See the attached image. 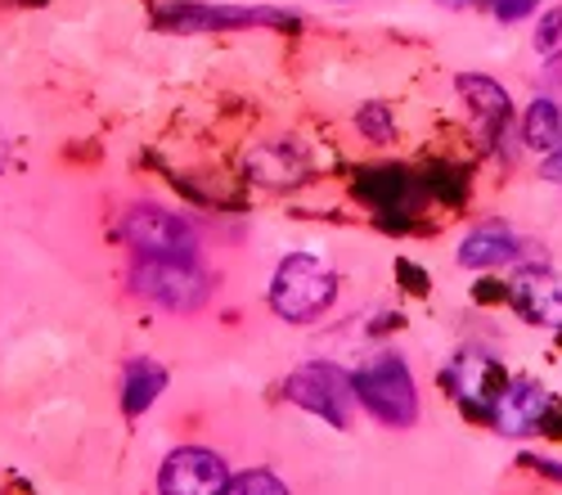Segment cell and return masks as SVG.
<instances>
[{
	"mask_svg": "<svg viewBox=\"0 0 562 495\" xmlns=\"http://www.w3.org/2000/svg\"><path fill=\"white\" fill-rule=\"evenodd\" d=\"M122 235L139 257H158V261H194L199 252L194 225L158 203H135L122 216Z\"/></svg>",
	"mask_w": 562,
	"mask_h": 495,
	"instance_id": "cell-3",
	"label": "cell"
},
{
	"mask_svg": "<svg viewBox=\"0 0 562 495\" xmlns=\"http://www.w3.org/2000/svg\"><path fill=\"white\" fill-rule=\"evenodd\" d=\"M248 171L257 180H266V185H293V180L302 176V162L293 158L289 145H261L252 158H248Z\"/></svg>",
	"mask_w": 562,
	"mask_h": 495,
	"instance_id": "cell-15",
	"label": "cell"
},
{
	"mask_svg": "<svg viewBox=\"0 0 562 495\" xmlns=\"http://www.w3.org/2000/svg\"><path fill=\"white\" fill-rule=\"evenodd\" d=\"M522 140H527V149H536L544 158L562 149V109L553 100H531L527 122H522Z\"/></svg>",
	"mask_w": 562,
	"mask_h": 495,
	"instance_id": "cell-12",
	"label": "cell"
},
{
	"mask_svg": "<svg viewBox=\"0 0 562 495\" xmlns=\"http://www.w3.org/2000/svg\"><path fill=\"white\" fill-rule=\"evenodd\" d=\"M508 257H518V239H513L504 225H477V230L463 235V244H459V266H468V270H491Z\"/></svg>",
	"mask_w": 562,
	"mask_h": 495,
	"instance_id": "cell-10",
	"label": "cell"
},
{
	"mask_svg": "<svg viewBox=\"0 0 562 495\" xmlns=\"http://www.w3.org/2000/svg\"><path fill=\"white\" fill-rule=\"evenodd\" d=\"M527 464H536L544 477H558V482H562V464H558V460H527Z\"/></svg>",
	"mask_w": 562,
	"mask_h": 495,
	"instance_id": "cell-22",
	"label": "cell"
},
{
	"mask_svg": "<svg viewBox=\"0 0 562 495\" xmlns=\"http://www.w3.org/2000/svg\"><path fill=\"white\" fill-rule=\"evenodd\" d=\"M225 495H289V486L279 482L274 473H266V469H252V473H239V477H234Z\"/></svg>",
	"mask_w": 562,
	"mask_h": 495,
	"instance_id": "cell-18",
	"label": "cell"
},
{
	"mask_svg": "<svg viewBox=\"0 0 562 495\" xmlns=\"http://www.w3.org/2000/svg\"><path fill=\"white\" fill-rule=\"evenodd\" d=\"M459 95L473 104V113L486 126H504L508 122V90L491 77H459Z\"/></svg>",
	"mask_w": 562,
	"mask_h": 495,
	"instance_id": "cell-14",
	"label": "cell"
},
{
	"mask_svg": "<svg viewBox=\"0 0 562 495\" xmlns=\"http://www.w3.org/2000/svg\"><path fill=\"white\" fill-rule=\"evenodd\" d=\"M167 387V370L158 365V360L149 356H135L126 374H122V405H126V415H145L149 405L158 401V392Z\"/></svg>",
	"mask_w": 562,
	"mask_h": 495,
	"instance_id": "cell-11",
	"label": "cell"
},
{
	"mask_svg": "<svg viewBox=\"0 0 562 495\" xmlns=\"http://www.w3.org/2000/svg\"><path fill=\"white\" fill-rule=\"evenodd\" d=\"M491 10L499 23H522L536 14V0H491Z\"/></svg>",
	"mask_w": 562,
	"mask_h": 495,
	"instance_id": "cell-20",
	"label": "cell"
},
{
	"mask_svg": "<svg viewBox=\"0 0 562 495\" xmlns=\"http://www.w3.org/2000/svg\"><path fill=\"white\" fill-rule=\"evenodd\" d=\"M356 401L387 428H409L418 419V392H414V379L396 351L373 356L356 374Z\"/></svg>",
	"mask_w": 562,
	"mask_h": 495,
	"instance_id": "cell-2",
	"label": "cell"
},
{
	"mask_svg": "<svg viewBox=\"0 0 562 495\" xmlns=\"http://www.w3.org/2000/svg\"><path fill=\"white\" fill-rule=\"evenodd\" d=\"M131 289L139 297L158 302L162 311H199L212 297V275H203L194 261H158V257H145V261L135 266Z\"/></svg>",
	"mask_w": 562,
	"mask_h": 495,
	"instance_id": "cell-4",
	"label": "cell"
},
{
	"mask_svg": "<svg viewBox=\"0 0 562 495\" xmlns=\"http://www.w3.org/2000/svg\"><path fill=\"white\" fill-rule=\"evenodd\" d=\"M544 410H549V392L536 379H513V383H504V392L491 405V424L504 437H522V432L540 428Z\"/></svg>",
	"mask_w": 562,
	"mask_h": 495,
	"instance_id": "cell-7",
	"label": "cell"
},
{
	"mask_svg": "<svg viewBox=\"0 0 562 495\" xmlns=\"http://www.w3.org/2000/svg\"><path fill=\"white\" fill-rule=\"evenodd\" d=\"M468 392V401H495L504 392V374L491 365L486 356H459V396Z\"/></svg>",
	"mask_w": 562,
	"mask_h": 495,
	"instance_id": "cell-16",
	"label": "cell"
},
{
	"mask_svg": "<svg viewBox=\"0 0 562 495\" xmlns=\"http://www.w3.org/2000/svg\"><path fill=\"white\" fill-rule=\"evenodd\" d=\"M356 126L369 135L373 145H387L392 135H396V122H392V109H387V104H364V109L356 113Z\"/></svg>",
	"mask_w": 562,
	"mask_h": 495,
	"instance_id": "cell-17",
	"label": "cell"
},
{
	"mask_svg": "<svg viewBox=\"0 0 562 495\" xmlns=\"http://www.w3.org/2000/svg\"><path fill=\"white\" fill-rule=\"evenodd\" d=\"M360 194L379 207V212H405L409 199V176L401 167H379L360 176Z\"/></svg>",
	"mask_w": 562,
	"mask_h": 495,
	"instance_id": "cell-13",
	"label": "cell"
},
{
	"mask_svg": "<svg viewBox=\"0 0 562 495\" xmlns=\"http://www.w3.org/2000/svg\"><path fill=\"white\" fill-rule=\"evenodd\" d=\"M513 306L522 311V320L558 329L562 325V280H553L549 270H522L513 280Z\"/></svg>",
	"mask_w": 562,
	"mask_h": 495,
	"instance_id": "cell-9",
	"label": "cell"
},
{
	"mask_svg": "<svg viewBox=\"0 0 562 495\" xmlns=\"http://www.w3.org/2000/svg\"><path fill=\"white\" fill-rule=\"evenodd\" d=\"M162 27L176 32H207V27H244V23H270V27H293L297 19L284 10H207V5H167L158 14Z\"/></svg>",
	"mask_w": 562,
	"mask_h": 495,
	"instance_id": "cell-8",
	"label": "cell"
},
{
	"mask_svg": "<svg viewBox=\"0 0 562 495\" xmlns=\"http://www.w3.org/2000/svg\"><path fill=\"white\" fill-rule=\"evenodd\" d=\"M536 55H544V59L562 55V5H553V10L536 23Z\"/></svg>",
	"mask_w": 562,
	"mask_h": 495,
	"instance_id": "cell-19",
	"label": "cell"
},
{
	"mask_svg": "<svg viewBox=\"0 0 562 495\" xmlns=\"http://www.w3.org/2000/svg\"><path fill=\"white\" fill-rule=\"evenodd\" d=\"M338 297V275L324 261L293 252L274 266V280H270V306L274 315H284L293 325L315 320L319 311H329V302Z\"/></svg>",
	"mask_w": 562,
	"mask_h": 495,
	"instance_id": "cell-1",
	"label": "cell"
},
{
	"mask_svg": "<svg viewBox=\"0 0 562 495\" xmlns=\"http://www.w3.org/2000/svg\"><path fill=\"white\" fill-rule=\"evenodd\" d=\"M284 396L302 410L329 419L334 428H347V405L356 401V379L342 374L338 365H302L289 374Z\"/></svg>",
	"mask_w": 562,
	"mask_h": 495,
	"instance_id": "cell-5",
	"label": "cell"
},
{
	"mask_svg": "<svg viewBox=\"0 0 562 495\" xmlns=\"http://www.w3.org/2000/svg\"><path fill=\"white\" fill-rule=\"evenodd\" d=\"M229 469L221 455L203 446H180L167 455L162 473H158V491L162 495H225L229 491Z\"/></svg>",
	"mask_w": 562,
	"mask_h": 495,
	"instance_id": "cell-6",
	"label": "cell"
},
{
	"mask_svg": "<svg viewBox=\"0 0 562 495\" xmlns=\"http://www.w3.org/2000/svg\"><path fill=\"white\" fill-rule=\"evenodd\" d=\"M446 10H463V5H473V0H441Z\"/></svg>",
	"mask_w": 562,
	"mask_h": 495,
	"instance_id": "cell-23",
	"label": "cell"
},
{
	"mask_svg": "<svg viewBox=\"0 0 562 495\" xmlns=\"http://www.w3.org/2000/svg\"><path fill=\"white\" fill-rule=\"evenodd\" d=\"M544 180H553V185H562V149L544 158Z\"/></svg>",
	"mask_w": 562,
	"mask_h": 495,
	"instance_id": "cell-21",
	"label": "cell"
}]
</instances>
